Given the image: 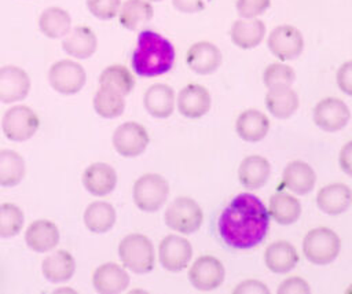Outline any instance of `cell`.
Wrapping results in <instances>:
<instances>
[{
	"label": "cell",
	"mask_w": 352,
	"mask_h": 294,
	"mask_svg": "<svg viewBox=\"0 0 352 294\" xmlns=\"http://www.w3.org/2000/svg\"><path fill=\"white\" fill-rule=\"evenodd\" d=\"M270 228V213L258 196L241 192L221 212L217 229L231 249L248 250L260 245Z\"/></svg>",
	"instance_id": "6da1fadb"
},
{
	"label": "cell",
	"mask_w": 352,
	"mask_h": 294,
	"mask_svg": "<svg viewBox=\"0 0 352 294\" xmlns=\"http://www.w3.org/2000/svg\"><path fill=\"white\" fill-rule=\"evenodd\" d=\"M173 44L154 30H142L132 52L131 65L139 77H157L168 73L175 63Z\"/></svg>",
	"instance_id": "7a4b0ae2"
},
{
	"label": "cell",
	"mask_w": 352,
	"mask_h": 294,
	"mask_svg": "<svg viewBox=\"0 0 352 294\" xmlns=\"http://www.w3.org/2000/svg\"><path fill=\"white\" fill-rule=\"evenodd\" d=\"M118 257L131 272L148 273L155 262L153 242L143 234H128L118 245Z\"/></svg>",
	"instance_id": "3957f363"
},
{
	"label": "cell",
	"mask_w": 352,
	"mask_h": 294,
	"mask_svg": "<svg viewBox=\"0 0 352 294\" xmlns=\"http://www.w3.org/2000/svg\"><path fill=\"white\" fill-rule=\"evenodd\" d=\"M340 250V236L327 227H318L308 231L302 240V254L315 265L331 264L338 257Z\"/></svg>",
	"instance_id": "277c9868"
},
{
	"label": "cell",
	"mask_w": 352,
	"mask_h": 294,
	"mask_svg": "<svg viewBox=\"0 0 352 294\" xmlns=\"http://www.w3.org/2000/svg\"><path fill=\"white\" fill-rule=\"evenodd\" d=\"M169 195V183L157 173H146L140 176L132 188L133 202L142 212L154 213L160 210Z\"/></svg>",
	"instance_id": "5b68a950"
},
{
	"label": "cell",
	"mask_w": 352,
	"mask_h": 294,
	"mask_svg": "<svg viewBox=\"0 0 352 294\" xmlns=\"http://www.w3.org/2000/svg\"><path fill=\"white\" fill-rule=\"evenodd\" d=\"M164 220L172 231L188 235L201 228L204 212L194 199L188 196H179L166 207Z\"/></svg>",
	"instance_id": "8992f818"
},
{
	"label": "cell",
	"mask_w": 352,
	"mask_h": 294,
	"mask_svg": "<svg viewBox=\"0 0 352 294\" xmlns=\"http://www.w3.org/2000/svg\"><path fill=\"white\" fill-rule=\"evenodd\" d=\"M40 128V118L33 109L25 104L10 107L1 118L3 135L11 142H26Z\"/></svg>",
	"instance_id": "52a82bcc"
},
{
	"label": "cell",
	"mask_w": 352,
	"mask_h": 294,
	"mask_svg": "<svg viewBox=\"0 0 352 294\" xmlns=\"http://www.w3.org/2000/svg\"><path fill=\"white\" fill-rule=\"evenodd\" d=\"M48 82L51 88L60 95H76L84 88L87 73L76 60L60 59L51 65L48 70Z\"/></svg>",
	"instance_id": "ba28073f"
},
{
	"label": "cell",
	"mask_w": 352,
	"mask_h": 294,
	"mask_svg": "<svg viewBox=\"0 0 352 294\" xmlns=\"http://www.w3.org/2000/svg\"><path fill=\"white\" fill-rule=\"evenodd\" d=\"M111 142L114 150L121 157L135 158L146 151L150 137L143 125L135 121H126L116 128Z\"/></svg>",
	"instance_id": "9c48e42d"
},
{
	"label": "cell",
	"mask_w": 352,
	"mask_h": 294,
	"mask_svg": "<svg viewBox=\"0 0 352 294\" xmlns=\"http://www.w3.org/2000/svg\"><path fill=\"white\" fill-rule=\"evenodd\" d=\"M267 45L270 52L280 60H293L304 51L302 33L292 25H279L268 36Z\"/></svg>",
	"instance_id": "30bf717a"
},
{
	"label": "cell",
	"mask_w": 352,
	"mask_h": 294,
	"mask_svg": "<svg viewBox=\"0 0 352 294\" xmlns=\"http://www.w3.org/2000/svg\"><path fill=\"white\" fill-rule=\"evenodd\" d=\"M224 278V265L213 256L198 257L188 269V280L198 291H213L219 289Z\"/></svg>",
	"instance_id": "8fae6325"
},
{
	"label": "cell",
	"mask_w": 352,
	"mask_h": 294,
	"mask_svg": "<svg viewBox=\"0 0 352 294\" xmlns=\"http://www.w3.org/2000/svg\"><path fill=\"white\" fill-rule=\"evenodd\" d=\"M158 258L164 269L169 272H180L188 267L192 258V246L183 236L168 235L160 242Z\"/></svg>",
	"instance_id": "7c38bea8"
},
{
	"label": "cell",
	"mask_w": 352,
	"mask_h": 294,
	"mask_svg": "<svg viewBox=\"0 0 352 294\" xmlns=\"http://www.w3.org/2000/svg\"><path fill=\"white\" fill-rule=\"evenodd\" d=\"M314 122L326 132H337L346 126L351 118L349 107L337 98H326L316 103L312 113Z\"/></svg>",
	"instance_id": "4fadbf2b"
},
{
	"label": "cell",
	"mask_w": 352,
	"mask_h": 294,
	"mask_svg": "<svg viewBox=\"0 0 352 294\" xmlns=\"http://www.w3.org/2000/svg\"><path fill=\"white\" fill-rule=\"evenodd\" d=\"M29 74L18 66L6 65L0 67V102L11 104L23 100L30 91Z\"/></svg>",
	"instance_id": "5bb4252c"
},
{
	"label": "cell",
	"mask_w": 352,
	"mask_h": 294,
	"mask_svg": "<svg viewBox=\"0 0 352 294\" xmlns=\"http://www.w3.org/2000/svg\"><path fill=\"white\" fill-rule=\"evenodd\" d=\"M129 275L125 267L116 262H104L92 273V286L100 294L124 293L129 286Z\"/></svg>",
	"instance_id": "9a60e30c"
},
{
	"label": "cell",
	"mask_w": 352,
	"mask_h": 294,
	"mask_svg": "<svg viewBox=\"0 0 352 294\" xmlns=\"http://www.w3.org/2000/svg\"><path fill=\"white\" fill-rule=\"evenodd\" d=\"M221 60V51L210 41H198L192 44L186 54L187 66L201 76L214 73L220 67Z\"/></svg>",
	"instance_id": "2e32d148"
},
{
	"label": "cell",
	"mask_w": 352,
	"mask_h": 294,
	"mask_svg": "<svg viewBox=\"0 0 352 294\" xmlns=\"http://www.w3.org/2000/svg\"><path fill=\"white\" fill-rule=\"evenodd\" d=\"M82 185L94 196H106L117 185V172L106 162H94L82 172Z\"/></svg>",
	"instance_id": "e0dca14e"
},
{
	"label": "cell",
	"mask_w": 352,
	"mask_h": 294,
	"mask_svg": "<svg viewBox=\"0 0 352 294\" xmlns=\"http://www.w3.org/2000/svg\"><path fill=\"white\" fill-rule=\"evenodd\" d=\"M176 103L182 115L187 118H201L210 110L212 99L205 87L188 84L179 92Z\"/></svg>",
	"instance_id": "ac0fdd59"
},
{
	"label": "cell",
	"mask_w": 352,
	"mask_h": 294,
	"mask_svg": "<svg viewBox=\"0 0 352 294\" xmlns=\"http://www.w3.org/2000/svg\"><path fill=\"white\" fill-rule=\"evenodd\" d=\"M60 234L55 223L38 218L29 224L25 232L26 246L36 253H47L56 247Z\"/></svg>",
	"instance_id": "d6986e66"
},
{
	"label": "cell",
	"mask_w": 352,
	"mask_h": 294,
	"mask_svg": "<svg viewBox=\"0 0 352 294\" xmlns=\"http://www.w3.org/2000/svg\"><path fill=\"white\" fill-rule=\"evenodd\" d=\"M316 205L326 214H342L352 205V190L344 183L322 187L316 195Z\"/></svg>",
	"instance_id": "ffe728a7"
},
{
	"label": "cell",
	"mask_w": 352,
	"mask_h": 294,
	"mask_svg": "<svg viewBox=\"0 0 352 294\" xmlns=\"http://www.w3.org/2000/svg\"><path fill=\"white\" fill-rule=\"evenodd\" d=\"M62 49L72 58L88 59L98 49L96 34L88 26H76L63 37Z\"/></svg>",
	"instance_id": "44dd1931"
},
{
	"label": "cell",
	"mask_w": 352,
	"mask_h": 294,
	"mask_svg": "<svg viewBox=\"0 0 352 294\" xmlns=\"http://www.w3.org/2000/svg\"><path fill=\"white\" fill-rule=\"evenodd\" d=\"M282 183L293 194L305 195L314 190L316 173L307 162L296 159L289 162L283 169Z\"/></svg>",
	"instance_id": "7402d4cb"
},
{
	"label": "cell",
	"mask_w": 352,
	"mask_h": 294,
	"mask_svg": "<svg viewBox=\"0 0 352 294\" xmlns=\"http://www.w3.org/2000/svg\"><path fill=\"white\" fill-rule=\"evenodd\" d=\"M235 131L242 140L257 143L267 136L270 131V120L264 113L256 109H248L238 115Z\"/></svg>",
	"instance_id": "603a6c76"
},
{
	"label": "cell",
	"mask_w": 352,
	"mask_h": 294,
	"mask_svg": "<svg viewBox=\"0 0 352 294\" xmlns=\"http://www.w3.org/2000/svg\"><path fill=\"white\" fill-rule=\"evenodd\" d=\"M265 36V25L257 18H241L230 29L231 41L241 49L256 48Z\"/></svg>",
	"instance_id": "cb8c5ba5"
},
{
	"label": "cell",
	"mask_w": 352,
	"mask_h": 294,
	"mask_svg": "<svg viewBox=\"0 0 352 294\" xmlns=\"http://www.w3.org/2000/svg\"><path fill=\"white\" fill-rule=\"evenodd\" d=\"M175 91L166 84H153L143 96L146 111L155 118H168L175 110Z\"/></svg>",
	"instance_id": "d4e9b609"
},
{
	"label": "cell",
	"mask_w": 352,
	"mask_h": 294,
	"mask_svg": "<svg viewBox=\"0 0 352 294\" xmlns=\"http://www.w3.org/2000/svg\"><path fill=\"white\" fill-rule=\"evenodd\" d=\"M271 174L268 159L261 155H249L242 159L238 168V180L248 190H257L265 185Z\"/></svg>",
	"instance_id": "484cf974"
},
{
	"label": "cell",
	"mask_w": 352,
	"mask_h": 294,
	"mask_svg": "<svg viewBox=\"0 0 352 294\" xmlns=\"http://www.w3.org/2000/svg\"><path fill=\"white\" fill-rule=\"evenodd\" d=\"M41 272L51 283L67 282L76 273L74 257L66 250H56L43 260Z\"/></svg>",
	"instance_id": "4316f807"
},
{
	"label": "cell",
	"mask_w": 352,
	"mask_h": 294,
	"mask_svg": "<svg viewBox=\"0 0 352 294\" xmlns=\"http://www.w3.org/2000/svg\"><path fill=\"white\" fill-rule=\"evenodd\" d=\"M264 262L274 273H287L296 268L298 253L296 247L286 240H276L267 246L264 251Z\"/></svg>",
	"instance_id": "83f0119b"
},
{
	"label": "cell",
	"mask_w": 352,
	"mask_h": 294,
	"mask_svg": "<svg viewBox=\"0 0 352 294\" xmlns=\"http://www.w3.org/2000/svg\"><path fill=\"white\" fill-rule=\"evenodd\" d=\"M84 225L92 234L109 232L117 220L116 209L111 203L104 201H95L84 210Z\"/></svg>",
	"instance_id": "f1b7e54d"
},
{
	"label": "cell",
	"mask_w": 352,
	"mask_h": 294,
	"mask_svg": "<svg viewBox=\"0 0 352 294\" xmlns=\"http://www.w3.org/2000/svg\"><path fill=\"white\" fill-rule=\"evenodd\" d=\"M270 217L280 225L294 224L301 216V203L292 194L278 191L270 198Z\"/></svg>",
	"instance_id": "f546056e"
},
{
	"label": "cell",
	"mask_w": 352,
	"mask_h": 294,
	"mask_svg": "<svg viewBox=\"0 0 352 294\" xmlns=\"http://www.w3.org/2000/svg\"><path fill=\"white\" fill-rule=\"evenodd\" d=\"M154 16V8L147 0H125L118 11V21L126 30H138Z\"/></svg>",
	"instance_id": "4dcf8cb0"
},
{
	"label": "cell",
	"mask_w": 352,
	"mask_h": 294,
	"mask_svg": "<svg viewBox=\"0 0 352 294\" xmlns=\"http://www.w3.org/2000/svg\"><path fill=\"white\" fill-rule=\"evenodd\" d=\"M38 29L48 38H63L72 29V16L60 7H48L38 16Z\"/></svg>",
	"instance_id": "1f68e13d"
},
{
	"label": "cell",
	"mask_w": 352,
	"mask_h": 294,
	"mask_svg": "<svg viewBox=\"0 0 352 294\" xmlns=\"http://www.w3.org/2000/svg\"><path fill=\"white\" fill-rule=\"evenodd\" d=\"M298 96L290 87L268 89L265 95V107L276 118L286 120L298 109Z\"/></svg>",
	"instance_id": "d6a6232c"
},
{
	"label": "cell",
	"mask_w": 352,
	"mask_h": 294,
	"mask_svg": "<svg viewBox=\"0 0 352 294\" xmlns=\"http://www.w3.org/2000/svg\"><path fill=\"white\" fill-rule=\"evenodd\" d=\"M23 157L10 148L0 150V187H15L25 177Z\"/></svg>",
	"instance_id": "836d02e7"
},
{
	"label": "cell",
	"mask_w": 352,
	"mask_h": 294,
	"mask_svg": "<svg viewBox=\"0 0 352 294\" xmlns=\"http://www.w3.org/2000/svg\"><path fill=\"white\" fill-rule=\"evenodd\" d=\"M124 98L125 96H122L121 93H118L116 91L99 87L96 93L94 95L92 106H94L95 113L99 117L113 120V118L122 115V113L125 110V99Z\"/></svg>",
	"instance_id": "e575fe53"
},
{
	"label": "cell",
	"mask_w": 352,
	"mask_h": 294,
	"mask_svg": "<svg viewBox=\"0 0 352 294\" xmlns=\"http://www.w3.org/2000/svg\"><path fill=\"white\" fill-rule=\"evenodd\" d=\"M99 87L109 88L126 96L135 87V78L129 69L122 65H110L99 76Z\"/></svg>",
	"instance_id": "d590c367"
},
{
	"label": "cell",
	"mask_w": 352,
	"mask_h": 294,
	"mask_svg": "<svg viewBox=\"0 0 352 294\" xmlns=\"http://www.w3.org/2000/svg\"><path fill=\"white\" fill-rule=\"evenodd\" d=\"M25 223V214L22 209L15 203H1L0 205V238H14L16 236Z\"/></svg>",
	"instance_id": "8d00e7d4"
},
{
	"label": "cell",
	"mask_w": 352,
	"mask_h": 294,
	"mask_svg": "<svg viewBox=\"0 0 352 294\" xmlns=\"http://www.w3.org/2000/svg\"><path fill=\"white\" fill-rule=\"evenodd\" d=\"M294 80H296L294 70L285 63H271L265 67L263 73V81L268 89L292 87Z\"/></svg>",
	"instance_id": "74e56055"
},
{
	"label": "cell",
	"mask_w": 352,
	"mask_h": 294,
	"mask_svg": "<svg viewBox=\"0 0 352 294\" xmlns=\"http://www.w3.org/2000/svg\"><path fill=\"white\" fill-rule=\"evenodd\" d=\"M121 0H87L88 11L100 21H110L118 15Z\"/></svg>",
	"instance_id": "f35d334b"
},
{
	"label": "cell",
	"mask_w": 352,
	"mask_h": 294,
	"mask_svg": "<svg viewBox=\"0 0 352 294\" xmlns=\"http://www.w3.org/2000/svg\"><path fill=\"white\" fill-rule=\"evenodd\" d=\"M271 5V0H236L235 8L241 18H257Z\"/></svg>",
	"instance_id": "ab89813d"
},
{
	"label": "cell",
	"mask_w": 352,
	"mask_h": 294,
	"mask_svg": "<svg viewBox=\"0 0 352 294\" xmlns=\"http://www.w3.org/2000/svg\"><path fill=\"white\" fill-rule=\"evenodd\" d=\"M278 294H309L311 293V287L309 284L300 276H292V278H286L276 290Z\"/></svg>",
	"instance_id": "60d3db41"
},
{
	"label": "cell",
	"mask_w": 352,
	"mask_h": 294,
	"mask_svg": "<svg viewBox=\"0 0 352 294\" xmlns=\"http://www.w3.org/2000/svg\"><path fill=\"white\" fill-rule=\"evenodd\" d=\"M336 81L341 92L352 96V60H346L338 67Z\"/></svg>",
	"instance_id": "b9f144b4"
},
{
	"label": "cell",
	"mask_w": 352,
	"mask_h": 294,
	"mask_svg": "<svg viewBox=\"0 0 352 294\" xmlns=\"http://www.w3.org/2000/svg\"><path fill=\"white\" fill-rule=\"evenodd\" d=\"M234 294H246V293H263V294H268L270 290L268 287L260 282V280H254V279H249V280H243L239 284L235 286V289L232 290Z\"/></svg>",
	"instance_id": "7bdbcfd3"
},
{
	"label": "cell",
	"mask_w": 352,
	"mask_h": 294,
	"mask_svg": "<svg viewBox=\"0 0 352 294\" xmlns=\"http://www.w3.org/2000/svg\"><path fill=\"white\" fill-rule=\"evenodd\" d=\"M173 7L184 14H195L206 7V0H172Z\"/></svg>",
	"instance_id": "ee69618b"
},
{
	"label": "cell",
	"mask_w": 352,
	"mask_h": 294,
	"mask_svg": "<svg viewBox=\"0 0 352 294\" xmlns=\"http://www.w3.org/2000/svg\"><path fill=\"white\" fill-rule=\"evenodd\" d=\"M338 163L341 170L352 177V140L341 148L338 155Z\"/></svg>",
	"instance_id": "f6af8a7d"
},
{
	"label": "cell",
	"mask_w": 352,
	"mask_h": 294,
	"mask_svg": "<svg viewBox=\"0 0 352 294\" xmlns=\"http://www.w3.org/2000/svg\"><path fill=\"white\" fill-rule=\"evenodd\" d=\"M345 293H346V294H352V284L345 290Z\"/></svg>",
	"instance_id": "bcb514c9"
},
{
	"label": "cell",
	"mask_w": 352,
	"mask_h": 294,
	"mask_svg": "<svg viewBox=\"0 0 352 294\" xmlns=\"http://www.w3.org/2000/svg\"><path fill=\"white\" fill-rule=\"evenodd\" d=\"M147 1H150V3H151V1H162V0H147Z\"/></svg>",
	"instance_id": "7dc6e473"
}]
</instances>
